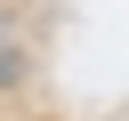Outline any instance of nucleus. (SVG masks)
<instances>
[{"label": "nucleus", "instance_id": "f257e3e1", "mask_svg": "<svg viewBox=\"0 0 129 121\" xmlns=\"http://www.w3.org/2000/svg\"><path fill=\"white\" fill-rule=\"evenodd\" d=\"M16 81H24V56H16V40L0 32V89H16Z\"/></svg>", "mask_w": 129, "mask_h": 121}]
</instances>
